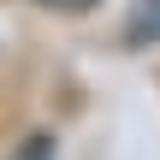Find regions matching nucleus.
<instances>
[{
  "mask_svg": "<svg viewBox=\"0 0 160 160\" xmlns=\"http://www.w3.org/2000/svg\"><path fill=\"white\" fill-rule=\"evenodd\" d=\"M125 42H131V48H154V42H160V0H131Z\"/></svg>",
  "mask_w": 160,
  "mask_h": 160,
  "instance_id": "1",
  "label": "nucleus"
},
{
  "mask_svg": "<svg viewBox=\"0 0 160 160\" xmlns=\"http://www.w3.org/2000/svg\"><path fill=\"white\" fill-rule=\"evenodd\" d=\"M6 160H53V137H48V131H30Z\"/></svg>",
  "mask_w": 160,
  "mask_h": 160,
  "instance_id": "2",
  "label": "nucleus"
},
{
  "mask_svg": "<svg viewBox=\"0 0 160 160\" xmlns=\"http://www.w3.org/2000/svg\"><path fill=\"white\" fill-rule=\"evenodd\" d=\"M48 6H65V12H83L89 0H48Z\"/></svg>",
  "mask_w": 160,
  "mask_h": 160,
  "instance_id": "3",
  "label": "nucleus"
}]
</instances>
